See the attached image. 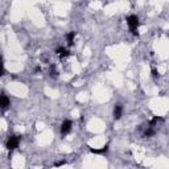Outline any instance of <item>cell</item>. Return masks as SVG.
I'll list each match as a JSON object with an SVG mask.
<instances>
[{
  "instance_id": "5",
  "label": "cell",
  "mask_w": 169,
  "mask_h": 169,
  "mask_svg": "<svg viewBox=\"0 0 169 169\" xmlns=\"http://www.w3.org/2000/svg\"><path fill=\"white\" fill-rule=\"evenodd\" d=\"M114 115H115V119H120V116H122V107L120 106H116L115 107Z\"/></svg>"
},
{
  "instance_id": "2",
  "label": "cell",
  "mask_w": 169,
  "mask_h": 169,
  "mask_svg": "<svg viewBox=\"0 0 169 169\" xmlns=\"http://www.w3.org/2000/svg\"><path fill=\"white\" fill-rule=\"evenodd\" d=\"M17 147H19V138L11 136L8 139V142H7V148L8 149H15V148H17Z\"/></svg>"
},
{
  "instance_id": "4",
  "label": "cell",
  "mask_w": 169,
  "mask_h": 169,
  "mask_svg": "<svg viewBox=\"0 0 169 169\" xmlns=\"http://www.w3.org/2000/svg\"><path fill=\"white\" fill-rule=\"evenodd\" d=\"M9 104V99L5 95H0V109H7Z\"/></svg>"
},
{
  "instance_id": "8",
  "label": "cell",
  "mask_w": 169,
  "mask_h": 169,
  "mask_svg": "<svg viewBox=\"0 0 169 169\" xmlns=\"http://www.w3.org/2000/svg\"><path fill=\"white\" fill-rule=\"evenodd\" d=\"M3 73V65H2V58H0V75H2Z\"/></svg>"
},
{
  "instance_id": "1",
  "label": "cell",
  "mask_w": 169,
  "mask_h": 169,
  "mask_svg": "<svg viewBox=\"0 0 169 169\" xmlns=\"http://www.w3.org/2000/svg\"><path fill=\"white\" fill-rule=\"evenodd\" d=\"M127 24L129 27V29L135 32L139 27V19L136 17V16H129V17L127 19Z\"/></svg>"
},
{
  "instance_id": "3",
  "label": "cell",
  "mask_w": 169,
  "mask_h": 169,
  "mask_svg": "<svg viewBox=\"0 0 169 169\" xmlns=\"http://www.w3.org/2000/svg\"><path fill=\"white\" fill-rule=\"evenodd\" d=\"M70 129H71V122L70 120H65L62 123V127H61V132H62L64 135H66V133L70 132Z\"/></svg>"
},
{
  "instance_id": "6",
  "label": "cell",
  "mask_w": 169,
  "mask_h": 169,
  "mask_svg": "<svg viewBox=\"0 0 169 169\" xmlns=\"http://www.w3.org/2000/svg\"><path fill=\"white\" fill-rule=\"evenodd\" d=\"M57 54L60 56V57H66V56L69 54V52H67L65 48H60V49L57 50Z\"/></svg>"
},
{
  "instance_id": "7",
  "label": "cell",
  "mask_w": 169,
  "mask_h": 169,
  "mask_svg": "<svg viewBox=\"0 0 169 169\" xmlns=\"http://www.w3.org/2000/svg\"><path fill=\"white\" fill-rule=\"evenodd\" d=\"M74 36H75V33H74V32H71L70 35L67 36V40H69V44H70V45L73 44V40H74Z\"/></svg>"
}]
</instances>
